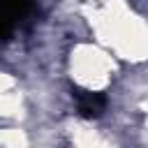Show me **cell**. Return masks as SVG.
<instances>
[{"label": "cell", "instance_id": "cell-1", "mask_svg": "<svg viewBox=\"0 0 148 148\" xmlns=\"http://www.w3.org/2000/svg\"><path fill=\"white\" fill-rule=\"evenodd\" d=\"M32 0H0V37L9 35L30 12Z\"/></svg>", "mask_w": 148, "mask_h": 148}, {"label": "cell", "instance_id": "cell-2", "mask_svg": "<svg viewBox=\"0 0 148 148\" xmlns=\"http://www.w3.org/2000/svg\"><path fill=\"white\" fill-rule=\"evenodd\" d=\"M76 102H79V111L88 118L92 116H99L104 111V97L97 95V92H86V90H79L76 92Z\"/></svg>", "mask_w": 148, "mask_h": 148}]
</instances>
